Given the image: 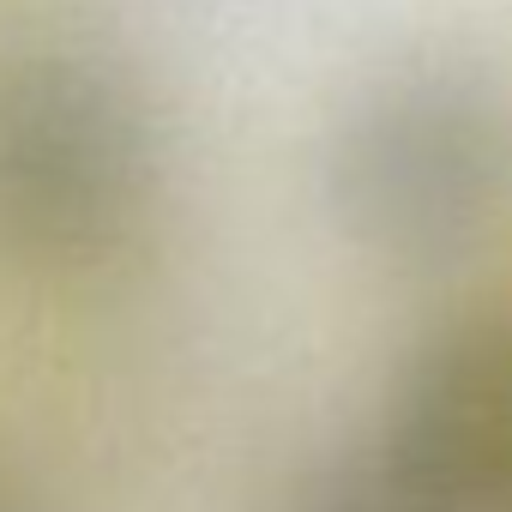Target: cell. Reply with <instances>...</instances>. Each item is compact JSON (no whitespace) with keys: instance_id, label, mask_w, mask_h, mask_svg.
<instances>
[{"instance_id":"obj_4","label":"cell","mask_w":512,"mask_h":512,"mask_svg":"<svg viewBox=\"0 0 512 512\" xmlns=\"http://www.w3.org/2000/svg\"><path fill=\"white\" fill-rule=\"evenodd\" d=\"M0 512H31V506H25V494L7 482V470H0Z\"/></svg>"},{"instance_id":"obj_3","label":"cell","mask_w":512,"mask_h":512,"mask_svg":"<svg viewBox=\"0 0 512 512\" xmlns=\"http://www.w3.org/2000/svg\"><path fill=\"white\" fill-rule=\"evenodd\" d=\"M145 187L139 121L85 79H31L0 97V241L85 253L109 241Z\"/></svg>"},{"instance_id":"obj_1","label":"cell","mask_w":512,"mask_h":512,"mask_svg":"<svg viewBox=\"0 0 512 512\" xmlns=\"http://www.w3.org/2000/svg\"><path fill=\"white\" fill-rule=\"evenodd\" d=\"M512 175L506 115L476 85H416L368 115L344 151V211L392 260H446L470 247Z\"/></svg>"},{"instance_id":"obj_2","label":"cell","mask_w":512,"mask_h":512,"mask_svg":"<svg viewBox=\"0 0 512 512\" xmlns=\"http://www.w3.org/2000/svg\"><path fill=\"white\" fill-rule=\"evenodd\" d=\"M380 482L398 512H512V320H464L398 374Z\"/></svg>"}]
</instances>
